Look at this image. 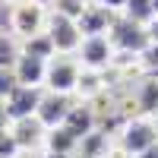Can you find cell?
Masks as SVG:
<instances>
[{"label":"cell","mask_w":158,"mask_h":158,"mask_svg":"<svg viewBox=\"0 0 158 158\" xmlns=\"http://www.w3.org/2000/svg\"><path fill=\"white\" fill-rule=\"evenodd\" d=\"M146 35H149V44H158V16L146 22Z\"/></svg>","instance_id":"cell-22"},{"label":"cell","mask_w":158,"mask_h":158,"mask_svg":"<svg viewBox=\"0 0 158 158\" xmlns=\"http://www.w3.org/2000/svg\"><path fill=\"white\" fill-rule=\"evenodd\" d=\"M16 54H19V44L13 41L10 35H0V70H10Z\"/></svg>","instance_id":"cell-19"},{"label":"cell","mask_w":158,"mask_h":158,"mask_svg":"<svg viewBox=\"0 0 158 158\" xmlns=\"http://www.w3.org/2000/svg\"><path fill=\"white\" fill-rule=\"evenodd\" d=\"M95 123H98V114L92 108V101H76L70 108V114H67V120H63V127H67L79 142H82L89 133H95Z\"/></svg>","instance_id":"cell-12"},{"label":"cell","mask_w":158,"mask_h":158,"mask_svg":"<svg viewBox=\"0 0 158 158\" xmlns=\"http://www.w3.org/2000/svg\"><path fill=\"white\" fill-rule=\"evenodd\" d=\"M114 19H117V13H111L108 6H101L95 0V3L82 6V13L76 16V25H79V32H82V38H89V35H108Z\"/></svg>","instance_id":"cell-8"},{"label":"cell","mask_w":158,"mask_h":158,"mask_svg":"<svg viewBox=\"0 0 158 158\" xmlns=\"http://www.w3.org/2000/svg\"><path fill=\"white\" fill-rule=\"evenodd\" d=\"M44 133H48V130L38 123L35 117H25V120H13V123H10V136L16 139L19 152L44 149Z\"/></svg>","instance_id":"cell-11"},{"label":"cell","mask_w":158,"mask_h":158,"mask_svg":"<svg viewBox=\"0 0 158 158\" xmlns=\"http://www.w3.org/2000/svg\"><path fill=\"white\" fill-rule=\"evenodd\" d=\"M152 120H155V130H158V111H155V114H152Z\"/></svg>","instance_id":"cell-28"},{"label":"cell","mask_w":158,"mask_h":158,"mask_svg":"<svg viewBox=\"0 0 158 158\" xmlns=\"http://www.w3.org/2000/svg\"><path fill=\"white\" fill-rule=\"evenodd\" d=\"M10 123H13V120H10V114H6V101L0 98V133H3V130H6Z\"/></svg>","instance_id":"cell-24"},{"label":"cell","mask_w":158,"mask_h":158,"mask_svg":"<svg viewBox=\"0 0 158 158\" xmlns=\"http://www.w3.org/2000/svg\"><path fill=\"white\" fill-rule=\"evenodd\" d=\"M48 25V6L41 0H22L10 10V35L25 41L32 35H41Z\"/></svg>","instance_id":"cell-3"},{"label":"cell","mask_w":158,"mask_h":158,"mask_svg":"<svg viewBox=\"0 0 158 158\" xmlns=\"http://www.w3.org/2000/svg\"><path fill=\"white\" fill-rule=\"evenodd\" d=\"M108 38L117 51H123V54H139L142 48L149 44V35H146V25L142 22H133L127 19L123 13L114 19V25L108 29Z\"/></svg>","instance_id":"cell-6"},{"label":"cell","mask_w":158,"mask_h":158,"mask_svg":"<svg viewBox=\"0 0 158 158\" xmlns=\"http://www.w3.org/2000/svg\"><path fill=\"white\" fill-rule=\"evenodd\" d=\"M44 73H48V60L32 57V54H16L13 60V76L16 85H29V89H44Z\"/></svg>","instance_id":"cell-10"},{"label":"cell","mask_w":158,"mask_h":158,"mask_svg":"<svg viewBox=\"0 0 158 158\" xmlns=\"http://www.w3.org/2000/svg\"><path fill=\"white\" fill-rule=\"evenodd\" d=\"M41 95H44V89L16 85V89H13L10 95L3 98V101H6V114H10V120H25V117H35Z\"/></svg>","instance_id":"cell-9"},{"label":"cell","mask_w":158,"mask_h":158,"mask_svg":"<svg viewBox=\"0 0 158 158\" xmlns=\"http://www.w3.org/2000/svg\"><path fill=\"white\" fill-rule=\"evenodd\" d=\"M123 16H127V19H133V22H142V25H146V22L155 16V10H152V0H127V10H123Z\"/></svg>","instance_id":"cell-17"},{"label":"cell","mask_w":158,"mask_h":158,"mask_svg":"<svg viewBox=\"0 0 158 158\" xmlns=\"http://www.w3.org/2000/svg\"><path fill=\"white\" fill-rule=\"evenodd\" d=\"M79 76H82V67H79L76 54H54V57L48 60L44 92H57V95H76Z\"/></svg>","instance_id":"cell-2"},{"label":"cell","mask_w":158,"mask_h":158,"mask_svg":"<svg viewBox=\"0 0 158 158\" xmlns=\"http://www.w3.org/2000/svg\"><path fill=\"white\" fill-rule=\"evenodd\" d=\"M133 104H136L146 117H152V114L158 111V76H146V79H142V85L136 89Z\"/></svg>","instance_id":"cell-14"},{"label":"cell","mask_w":158,"mask_h":158,"mask_svg":"<svg viewBox=\"0 0 158 158\" xmlns=\"http://www.w3.org/2000/svg\"><path fill=\"white\" fill-rule=\"evenodd\" d=\"M114 57H117V48L111 44L108 35H89L82 38V44L76 51V60L82 70H92V73H104L114 67Z\"/></svg>","instance_id":"cell-4"},{"label":"cell","mask_w":158,"mask_h":158,"mask_svg":"<svg viewBox=\"0 0 158 158\" xmlns=\"http://www.w3.org/2000/svg\"><path fill=\"white\" fill-rule=\"evenodd\" d=\"M152 10H155V16H158V0H152Z\"/></svg>","instance_id":"cell-27"},{"label":"cell","mask_w":158,"mask_h":158,"mask_svg":"<svg viewBox=\"0 0 158 158\" xmlns=\"http://www.w3.org/2000/svg\"><path fill=\"white\" fill-rule=\"evenodd\" d=\"M73 98L70 95H57V92H44L41 101H38V111H35V120L41 123L44 130H54V127H63L67 114L73 108Z\"/></svg>","instance_id":"cell-7"},{"label":"cell","mask_w":158,"mask_h":158,"mask_svg":"<svg viewBox=\"0 0 158 158\" xmlns=\"http://www.w3.org/2000/svg\"><path fill=\"white\" fill-rule=\"evenodd\" d=\"M89 3V0H54V10L57 13H63V16H79V13H82V6Z\"/></svg>","instance_id":"cell-20"},{"label":"cell","mask_w":158,"mask_h":158,"mask_svg":"<svg viewBox=\"0 0 158 158\" xmlns=\"http://www.w3.org/2000/svg\"><path fill=\"white\" fill-rule=\"evenodd\" d=\"M19 51H22V54H32V57H41V60H51V57L57 54L54 44H51V38H48L44 32L25 38V41H19Z\"/></svg>","instance_id":"cell-15"},{"label":"cell","mask_w":158,"mask_h":158,"mask_svg":"<svg viewBox=\"0 0 158 158\" xmlns=\"http://www.w3.org/2000/svg\"><path fill=\"white\" fill-rule=\"evenodd\" d=\"M98 3H101V6H108L111 13H117V16L127 10V0H98Z\"/></svg>","instance_id":"cell-23"},{"label":"cell","mask_w":158,"mask_h":158,"mask_svg":"<svg viewBox=\"0 0 158 158\" xmlns=\"http://www.w3.org/2000/svg\"><path fill=\"white\" fill-rule=\"evenodd\" d=\"M117 146H120L130 158H139L146 155L152 146H158V130H155V120L146 114H136V117H127L120 133H117Z\"/></svg>","instance_id":"cell-1"},{"label":"cell","mask_w":158,"mask_h":158,"mask_svg":"<svg viewBox=\"0 0 158 158\" xmlns=\"http://www.w3.org/2000/svg\"><path fill=\"white\" fill-rule=\"evenodd\" d=\"M3 3H10V6H16V3H22V0H3Z\"/></svg>","instance_id":"cell-26"},{"label":"cell","mask_w":158,"mask_h":158,"mask_svg":"<svg viewBox=\"0 0 158 158\" xmlns=\"http://www.w3.org/2000/svg\"><path fill=\"white\" fill-rule=\"evenodd\" d=\"M104 92V82H101V73H92V70H82L79 76V85H76V95L79 101H92L95 95Z\"/></svg>","instance_id":"cell-16"},{"label":"cell","mask_w":158,"mask_h":158,"mask_svg":"<svg viewBox=\"0 0 158 158\" xmlns=\"http://www.w3.org/2000/svg\"><path fill=\"white\" fill-rule=\"evenodd\" d=\"M79 149V139L70 133L67 127H54L44 133V152H54V155H76Z\"/></svg>","instance_id":"cell-13"},{"label":"cell","mask_w":158,"mask_h":158,"mask_svg":"<svg viewBox=\"0 0 158 158\" xmlns=\"http://www.w3.org/2000/svg\"><path fill=\"white\" fill-rule=\"evenodd\" d=\"M139 70L146 76H158V44H146L139 51Z\"/></svg>","instance_id":"cell-18"},{"label":"cell","mask_w":158,"mask_h":158,"mask_svg":"<svg viewBox=\"0 0 158 158\" xmlns=\"http://www.w3.org/2000/svg\"><path fill=\"white\" fill-rule=\"evenodd\" d=\"M44 35L51 38V44H54L57 54H76L79 44H82V32H79L76 19L73 16H63V13H57V10L48 13Z\"/></svg>","instance_id":"cell-5"},{"label":"cell","mask_w":158,"mask_h":158,"mask_svg":"<svg viewBox=\"0 0 158 158\" xmlns=\"http://www.w3.org/2000/svg\"><path fill=\"white\" fill-rule=\"evenodd\" d=\"M13 89H16V76H13V67H10V70H0V98H6Z\"/></svg>","instance_id":"cell-21"},{"label":"cell","mask_w":158,"mask_h":158,"mask_svg":"<svg viewBox=\"0 0 158 158\" xmlns=\"http://www.w3.org/2000/svg\"><path fill=\"white\" fill-rule=\"evenodd\" d=\"M44 158H76V155H54V152H44Z\"/></svg>","instance_id":"cell-25"}]
</instances>
